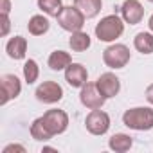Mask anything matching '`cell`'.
<instances>
[{
	"instance_id": "obj_1",
	"label": "cell",
	"mask_w": 153,
	"mask_h": 153,
	"mask_svg": "<svg viewBox=\"0 0 153 153\" xmlns=\"http://www.w3.org/2000/svg\"><path fill=\"white\" fill-rule=\"evenodd\" d=\"M123 124L135 131H148L153 128V108L149 106H135L128 108L123 114Z\"/></svg>"
},
{
	"instance_id": "obj_2",
	"label": "cell",
	"mask_w": 153,
	"mask_h": 153,
	"mask_svg": "<svg viewBox=\"0 0 153 153\" xmlns=\"http://www.w3.org/2000/svg\"><path fill=\"white\" fill-rule=\"evenodd\" d=\"M124 33V20L119 15H108L101 18V22L96 25V38L105 43H112Z\"/></svg>"
},
{
	"instance_id": "obj_3",
	"label": "cell",
	"mask_w": 153,
	"mask_h": 153,
	"mask_svg": "<svg viewBox=\"0 0 153 153\" xmlns=\"http://www.w3.org/2000/svg\"><path fill=\"white\" fill-rule=\"evenodd\" d=\"M56 18H58L59 27L63 31H68V33L81 31L85 25V20H87V16L76 6H63V9L59 11V15Z\"/></svg>"
},
{
	"instance_id": "obj_4",
	"label": "cell",
	"mask_w": 153,
	"mask_h": 153,
	"mask_svg": "<svg viewBox=\"0 0 153 153\" xmlns=\"http://www.w3.org/2000/svg\"><path fill=\"white\" fill-rule=\"evenodd\" d=\"M131 54H130V49L124 45V43H112L110 47H106L103 51V61L106 67L110 68H124L130 61Z\"/></svg>"
},
{
	"instance_id": "obj_5",
	"label": "cell",
	"mask_w": 153,
	"mask_h": 153,
	"mask_svg": "<svg viewBox=\"0 0 153 153\" xmlns=\"http://www.w3.org/2000/svg\"><path fill=\"white\" fill-rule=\"evenodd\" d=\"M79 101H81V105H83L85 108H88V110H97V108H103L106 97L99 92V88H97L96 83H88V81H87V83L81 87Z\"/></svg>"
},
{
	"instance_id": "obj_6",
	"label": "cell",
	"mask_w": 153,
	"mask_h": 153,
	"mask_svg": "<svg viewBox=\"0 0 153 153\" xmlns=\"http://www.w3.org/2000/svg\"><path fill=\"white\" fill-rule=\"evenodd\" d=\"M36 99L40 103H45V105H54V103H59L61 97H63V88L59 83L56 81H43L42 85H38L36 92H34Z\"/></svg>"
},
{
	"instance_id": "obj_7",
	"label": "cell",
	"mask_w": 153,
	"mask_h": 153,
	"mask_svg": "<svg viewBox=\"0 0 153 153\" xmlns=\"http://www.w3.org/2000/svg\"><path fill=\"white\" fill-rule=\"evenodd\" d=\"M42 117H43V121L52 135H61L68 128V115L65 110L52 108V110H47Z\"/></svg>"
},
{
	"instance_id": "obj_8",
	"label": "cell",
	"mask_w": 153,
	"mask_h": 153,
	"mask_svg": "<svg viewBox=\"0 0 153 153\" xmlns=\"http://www.w3.org/2000/svg\"><path fill=\"white\" fill-rule=\"evenodd\" d=\"M85 126L92 135H105L110 130V115L101 108L92 110L85 119Z\"/></svg>"
},
{
	"instance_id": "obj_9",
	"label": "cell",
	"mask_w": 153,
	"mask_h": 153,
	"mask_svg": "<svg viewBox=\"0 0 153 153\" xmlns=\"http://www.w3.org/2000/svg\"><path fill=\"white\" fill-rule=\"evenodd\" d=\"M0 85H2V101H0V105H7L11 99H16L22 92V83L15 74H2Z\"/></svg>"
},
{
	"instance_id": "obj_10",
	"label": "cell",
	"mask_w": 153,
	"mask_h": 153,
	"mask_svg": "<svg viewBox=\"0 0 153 153\" xmlns=\"http://www.w3.org/2000/svg\"><path fill=\"white\" fill-rule=\"evenodd\" d=\"M121 16L124 20V24L137 25L144 18V7L139 0H124L121 6Z\"/></svg>"
},
{
	"instance_id": "obj_11",
	"label": "cell",
	"mask_w": 153,
	"mask_h": 153,
	"mask_svg": "<svg viewBox=\"0 0 153 153\" xmlns=\"http://www.w3.org/2000/svg\"><path fill=\"white\" fill-rule=\"evenodd\" d=\"M96 85H97L99 92H101L106 99L115 97V96L119 94V90H121V81H119V78H117L114 72H105V74H101L99 78H97V81H96Z\"/></svg>"
},
{
	"instance_id": "obj_12",
	"label": "cell",
	"mask_w": 153,
	"mask_h": 153,
	"mask_svg": "<svg viewBox=\"0 0 153 153\" xmlns=\"http://www.w3.org/2000/svg\"><path fill=\"white\" fill-rule=\"evenodd\" d=\"M65 81L72 88H81L88 81V72L81 63H70L65 68Z\"/></svg>"
},
{
	"instance_id": "obj_13",
	"label": "cell",
	"mask_w": 153,
	"mask_h": 153,
	"mask_svg": "<svg viewBox=\"0 0 153 153\" xmlns=\"http://www.w3.org/2000/svg\"><path fill=\"white\" fill-rule=\"evenodd\" d=\"M6 52L11 59L18 61L24 59L27 56V40L24 36H13L7 43H6Z\"/></svg>"
},
{
	"instance_id": "obj_14",
	"label": "cell",
	"mask_w": 153,
	"mask_h": 153,
	"mask_svg": "<svg viewBox=\"0 0 153 153\" xmlns=\"http://www.w3.org/2000/svg\"><path fill=\"white\" fill-rule=\"evenodd\" d=\"M133 146V139L128 133H115L108 139V148L115 153H126Z\"/></svg>"
},
{
	"instance_id": "obj_15",
	"label": "cell",
	"mask_w": 153,
	"mask_h": 153,
	"mask_svg": "<svg viewBox=\"0 0 153 153\" xmlns=\"http://www.w3.org/2000/svg\"><path fill=\"white\" fill-rule=\"evenodd\" d=\"M74 6L78 7L87 18H96L101 13L103 0H74Z\"/></svg>"
},
{
	"instance_id": "obj_16",
	"label": "cell",
	"mask_w": 153,
	"mask_h": 153,
	"mask_svg": "<svg viewBox=\"0 0 153 153\" xmlns=\"http://www.w3.org/2000/svg\"><path fill=\"white\" fill-rule=\"evenodd\" d=\"M70 63H72V58L65 51H54V52H51V56L47 59V65L51 67V70H56V72L65 70Z\"/></svg>"
},
{
	"instance_id": "obj_17",
	"label": "cell",
	"mask_w": 153,
	"mask_h": 153,
	"mask_svg": "<svg viewBox=\"0 0 153 153\" xmlns=\"http://www.w3.org/2000/svg\"><path fill=\"white\" fill-rule=\"evenodd\" d=\"M92 40L87 33L83 31H76V33H70V38H68V45L74 52H85L88 47H90Z\"/></svg>"
},
{
	"instance_id": "obj_18",
	"label": "cell",
	"mask_w": 153,
	"mask_h": 153,
	"mask_svg": "<svg viewBox=\"0 0 153 153\" xmlns=\"http://www.w3.org/2000/svg\"><path fill=\"white\" fill-rule=\"evenodd\" d=\"M51 24H49V18L43 16V15H34L29 18V24H27V29L33 36H42L49 31Z\"/></svg>"
},
{
	"instance_id": "obj_19",
	"label": "cell",
	"mask_w": 153,
	"mask_h": 153,
	"mask_svg": "<svg viewBox=\"0 0 153 153\" xmlns=\"http://www.w3.org/2000/svg\"><path fill=\"white\" fill-rule=\"evenodd\" d=\"M31 137H33L34 140L47 142V140H49V139H52L54 135L49 131V128H47V124H45L43 117H38V119H34V121H33V124H31Z\"/></svg>"
},
{
	"instance_id": "obj_20",
	"label": "cell",
	"mask_w": 153,
	"mask_h": 153,
	"mask_svg": "<svg viewBox=\"0 0 153 153\" xmlns=\"http://www.w3.org/2000/svg\"><path fill=\"white\" fill-rule=\"evenodd\" d=\"M133 47L140 52V54H151L153 52V34L151 33H137L133 38Z\"/></svg>"
},
{
	"instance_id": "obj_21",
	"label": "cell",
	"mask_w": 153,
	"mask_h": 153,
	"mask_svg": "<svg viewBox=\"0 0 153 153\" xmlns=\"http://www.w3.org/2000/svg\"><path fill=\"white\" fill-rule=\"evenodd\" d=\"M38 7L47 16H58L63 9V2L61 0H38Z\"/></svg>"
},
{
	"instance_id": "obj_22",
	"label": "cell",
	"mask_w": 153,
	"mask_h": 153,
	"mask_svg": "<svg viewBox=\"0 0 153 153\" xmlns=\"http://www.w3.org/2000/svg\"><path fill=\"white\" fill-rule=\"evenodd\" d=\"M38 78H40V67H38V63L34 59H27L24 63V79H25V83L33 85V83L38 81Z\"/></svg>"
},
{
	"instance_id": "obj_23",
	"label": "cell",
	"mask_w": 153,
	"mask_h": 153,
	"mask_svg": "<svg viewBox=\"0 0 153 153\" xmlns=\"http://www.w3.org/2000/svg\"><path fill=\"white\" fill-rule=\"evenodd\" d=\"M15 151L25 153V146H22V144H7V146L2 149V153H15Z\"/></svg>"
},
{
	"instance_id": "obj_24",
	"label": "cell",
	"mask_w": 153,
	"mask_h": 153,
	"mask_svg": "<svg viewBox=\"0 0 153 153\" xmlns=\"http://www.w3.org/2000/svg\"><path fill=\"white\" fill-rule=\"evenodd\" d=\"M9 29H11V20H9V15H2V36H7L9 34Z\"/></svg>"
},
{
	"instance_id": "obj_25",
	"label": "cell",
	"mask_w": 153,
	"mask_h": 153,
	"mask_svg": "<svg viewBox=\"0 0 153 153\" xmlns=\"http://www.w3.org/2000/svg\"><path fill=\"white\" fill-rule=\"evenodd\" d=\"M146 101H148L149 105H153V83L146 87Z\"/></svg>"
},
{
	"instance_id": "obj_26",
	"label": "cell",
	"mask_w": 153,
	"mask_h": 153,
	"mask_svg": "<svg viewBox=\"0 0 153 153\" xmlns=\"http://www.w3.org/2000/svg\"><path fill=\"white\" fill-rule=\"evenodd\" d=\"M0 2H2V15H9V11H11V2L9 0H0Z\"/></svg>"
},
{
	"instance_id": "obj_27",
	"label": "cell",
	"mask_w": 153,
	"mask_h": 153,
	"mask_svg": "<svg viewBox=\"0 0 153 153\" xmlns=\"http://www.w3.org/2000/svg\"><path fill=\"white\" fill-rule=\"evenodd\" d=\"M148 27H149V31L153 33V15L149 16V20H148Z\"/></svg>"
},
{
	"instance_id": "obj_28",
	"label": "cell",
	"mask_w": 153,
	"mask_h": 153,
	"mask_svg": "<svg viewBox=\"0 0 153 153\" xmlns=\"http://www.w3.org/2000/svg\"><path fill=\"white\" fill-rule=\"evenodd\" d=\"M148 2H153V0H148Z\"/></svg>"
}]
</instances>
